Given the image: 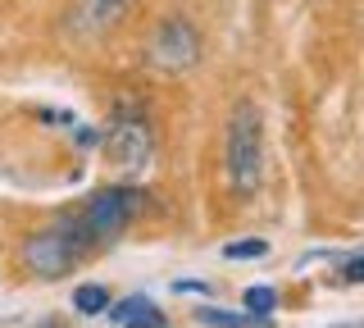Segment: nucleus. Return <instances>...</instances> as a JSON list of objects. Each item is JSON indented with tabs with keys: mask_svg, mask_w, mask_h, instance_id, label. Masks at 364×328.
<instances>
[{
	"mask_svg": "<svg viewBox=\"0 0 364 328\" xmlns=\"http://www.w3.org/2000/svg\"><path fill=\"white\" fill-rule=\"evenodd\" d=\"M91 246H96V242L82 233V223H77L73 214H64L60 223H50V228H37V233L23 237L18 265H23V274L55 282V278L73 274V269L91 255Z\"/></svg>",
	"mask_w": 364,
	"mask_h": 328,
	"instance_id": "f257e3e1",
	"label": "nucleus"
},
{
	"mask_svg": "<svg viewBox=\"0 0 364 328\" xmlns=\"http://www.w3.org/2000/svg\"><path fill=\"white\" fill-rule=\"evenodd\" d=\"M223 164H228V187L237 196H255L259 178H264V119H259L255 100H237L228 115Z\"/></svg>",
	"mask_w": 364,
	"mask_h": 328,
	"instance_id": "f03ea898",
	"label": "nucleus"
},
{
	"mask_svg": "<svg viewBox=\"0 0 364 328\" xmlns=\"http://www.w3.org/2000/svg\"><path fill=\"white\" fill-rule=\"evenodd\" d=\"M100 146H105V164L123 183L141 178L155 160V132H151V123H146V115H136L132 100L119 105V119L109 123V132L100 137Z\"/></svg>",
	"mask_w": 364,
	"mask_h": 328,
	"instance_id": "7ed1b4c3",
	"label": "nucleus"
},
{
	"mask_svg": "<svg viewBox=\"0 0 364 328\" xmlns=\"http://www.w3.org/2000/svg\"><path fill=\"white\" fill-rule=\"evenodd\" d=\"M141 206H146V196L136 187H105V191H96V196H87V206L77 210L73 219L82 223V233L100 246V242H114V237L128 228Z\"/></svg>",
	"mask_w": 364,
	"mask_h": 328,
	"instance_id": "20e7f679",
	"label": "nucleus"
},
{
	"mask_svg": "<svg viewBox=\"0 0 364 328\" xmlns=\"http://www.w3.org/2000/svg\"><path fill=\"white\" fill-rule=\"evenodd\" d=\"M146 60H151L155 69H164V73L196 69L200 64V32H196V23L182 18V14H168L164 23L155 28L151 46H146Z\"/></svg>",
	"mask_w": 364,
	"mask_h": 328,
	"instance_id": "39448f33",
	"label": "nucleus"
},
{
	"mask_svg": "<svg viewBox=\"0 0 364 328\" xmlns=\"http://www.w3.org/2000/svg\"><path fill=\"white\" fill-rule=\"evenodd\" d=\"M123 14H128V0H77L73 28L82 32V37H96V32H109Z\"/></svg>",
	"mask_w": 364,
	"mask_h": 328,
	"instance_id": "423d86ee",
	"label": "nucleus"
},
{
	"mask_svg": "<svg viewBox=\"0 0 364 328\" xmlns=\"http://www.w3.org/2000/svg\"><path fill=\"white\" fill-rule=\"evenodd\" d=\"M196 319L210 324V328H264L269 324L264 314H228V310H214V305H200Z\"/></svg>",
	"mask_w": 364,
	"mask_h": 328,
	"instance_id": "0eeeda50",
	"label": "nucleus"
},
{
	"mask_svg": "<svg viewBox=\"0 0 364 328\" xmlns=\"http://www.w3.org/2000/svg\"><path fill=\"white\" fill-rule=\"evenodd\" d=\"M73 310H77V314H100V310H109V292L96 287V282H82V287L73 292Z\"/></svg>",
	"mask_w": 364,
	"mask_h": 328,
	"instance_id": "6e6552de",
	"label": "nucleus"
},
{
	"mask_svg": "<svg viewBox=\"0 0 364 328\" xmlns=\"http://www.w3.org/2000/svg\"><path fill=\"white\" fill-rule=\"evenodd\" d=\"M264 251H269V242H264V237H250V242H232L223 255H228V260H259Z\"/></svg>",
	"mask_w": 364,
	"mask_h": 328,
	"instance_id": "1a4fd4ad",
	"label": "nucleus"
},
{
	"mask_svg": "<svg viewBox=\"0 0 364 328\" xmlns=\"http://www.w3.org/2000/svg\"><path fill=\"white\" fill-rule=\"evenodd\" d=\"M273 305H278V292H273V287H250L246 292V310L250 314H269Z\"/></svg>",
	"mask_w": 364,
	"mask_h": 328,
	"instance_id": "9d476101",
	"label": "nucleus"
},
{
	"mask_svg": "<svg viewBox=\"0 0 364 328\" xmlns=\"http://www.w3.org/2000/svg\"><path fill=\"white\" fill-rule=\"evenodd\" d=\"M123 328H168V324H164V314H159L155 305L146 301V305H141V310H136V314H132V319L123 324Z\"/></svg>",
	"mask_w": 364,
	"mask_h": 328,
	"instance_id": "9b49d317",
	"label": "nucleus"
},
{
	"mask_svg": "<svg viewBox=\"0 0 364 328\" xmlns=\"http://www.w3.org/2000/svg\"><path fill=\"white\" fill-rule=\"evenodd\" d=\"M141 305H146V297H128V301H119V305H114V310H109V319H114V324H128L132 314L141 310Z\"/></svg>",
	"mask_w": 364,
	"mask_h": 328,
	"instance_id": "f8f14e48",
	"label": "nucleus"
},
{
	"mask_svg": "<svg viewBox=\"0 0 364 328\" xmlns=\"http://www.w3.org/2000/svg\"><path fill=\"white\" fill-rule=\"evenodd\" d=\"M341 282H364V255H355V260L341 265Z\"/></svg>",
	"mask_w": 364,
	"mask_h": 328,
	"instance_id": "ddd939ff",
	"label": "nucleus"
},
{
	"mask_svg": "<svg viewBox=\"0 0 364 328\" xmlns=\"http://www.w3.org/2000/svg\"><path fill=\"white\" fill-rule=\"evenodd\" d=\"M337 328H364V324H337Z\"/></svg>",
	"mask_w": 364,
	"mask_h": 328,
	"instance_id": "4468645a",
	"label": "nucleus"
},
{
	"mask_svg": "<svg viewBox=\"0 0 364 328\" xmlns=\"http://www.w3.org/2000/svg\"><path fill=\"white\" fill-rule=\"evenodd\" d=\"M41 328H55V324H41Z\"/></svg>",
	"mask_w": 364,
	"mask_h": 328,
	"instance_id": "2eb2a0df",
	"label": "nucleus"
}]
</instances>
